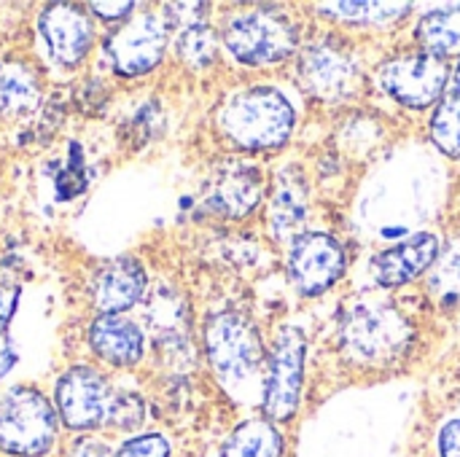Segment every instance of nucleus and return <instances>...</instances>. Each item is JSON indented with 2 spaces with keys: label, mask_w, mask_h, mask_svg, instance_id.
<instances>
[{
  "label": "nucleus",
  "mask_w": 460,
  "mask_h": 457,
  "mask_svg": "<svg viewBox=\"0 0 460 457\" xmlns=\"http://www.w3.org/2000/svg\"><path fill=\"white\" fill-rule=\"evenodd\" d=\"M205 345L216 377L232 396L243 399L245 391L248 399L253 388L264 393L267 350L248 315L232 310L213 315L205 326Z\"/></svg>",
  "instance_id": "f257e3e1"
},
{
  "label": "nucleus",
  "mask_w": 460,
  "mask_h": 457,
  "mask_svg": "<svg viewBox=\"0 0 460 457\" xmlns=\"http://www.w3.org/2000/svg\"><path fill=\"white\" fill-rule=\"evenodd\" d=\"M296 124L291 102L272 86L237 92L218 110L221 135L245 151H272L288 143Z\"/></svg>",
  "instance_id": "f03ea898"
},
{
  "label": "nucleus",
  "mask_w": 460,
  "mask_h": 457,
  "mask_svg": "<svg viewBox=\"0 0 460 457\" xmlns=\"http://www.w3.org/2000/svg\"><path fill=\"white\" fill-rule=\"evenodd\" d=\"M342 345L356 364L388 366L412 345L410 321L385 299H358L342 318Z\"/></svg>",
  "instance_id": "7ed1b4c3"
},
{
  "label": "nucleus",
  "mask_w": 460,
  "mask_h": 457,
  "mask_svg": "<svg viewBox=\"0 0 460 457\" xmlns=\"http://www.w3.org/2000/svg\"><path fill=\"white\" fill-rule=\"evenodd\" d=\"M57 439V412L32 388H13L0 401V450L16 457H40Z\"/></svg>",
  "instance_id": "20e7f679"
},
{
  "label": "nucleus",
  "mask_w": 460,
  "mask_h": 457,
  "mask_svg": "<svg viewBox=\"0 0 460 457\" xmlns=\"http://www.w3.org/2000/svg\"><path fill=\"white\" fill-rule=\"evenodd\" d=\"M299 32L294 22L272 11L234 13L224 27V46L243 65H275L294 54Z\"/></svg>",
  "instance_id": "39448f33"
},
{
  "label": "nucleus",
  "mask_w": 460,
  "mask_h": 457,
  "mask_svg": "<svg viewBox=\"0 0 460 457\" xmlns=\"http://www.w3.org/2000/svg\"><path fill=\"white\" fill-rule=\"evenodd\" d=\"M305 334L294 326H283L267 356V377L261 407L272 423H286L296 415L305 385Z\"/></svg>",
  "instance_id": "423d86ee"
},
{
  "label": "nucleus",
  "mask_w": 460,
  "mask_h": 457,
  "mask_svg": "<svg viewBox=\"0 0 460 457\" xmlns=\"http://www.w3.org/2000/svg\"><path fill=\"white\" fill-rule=\"evenodd\" d=\"M380 89L407 108H429L447 92V67L442 59L420 51L402 54L380 65Z\"/></svg>",
  "instance_id": "0eeeda50"
},
{
  "label": "nucleus",
  "mask_w": 460,
  "mask_h": 457,
  "mask_svg": "<svg viewBox=\"0 0 460 457\" xmlns=\"http://www.w3.org/2000/svg\"><path fill=\"white\" fill-rule=\"evenodd\" d=\"M116 393L105 377L89 366H75L62 374L57 385V412L73 431H92L111 426Z\"/></svg>",
  "instance_id": "6e6552de"
},
{
  "label": "nucleus",
  "mask_w": 460,
  "mask_h": 457,
  "mask_svg": "<svg viewBox=\"0 0 460 457\" xmlns=\"http://www.w3.org/2000/svg\"><path fill=\"white\" fill-rule=\"evenodd\" d=\"M288 275L302 296H321L345 275V250L326 232H302L288 250Z\"/></svg>",
  "instance_id": "1a4fd4ad"
},
{
  "label": "nucleus",
  "mask_w": 460,
  "mask_h": 457,
  "mask_svg": "<svg viewBox=\"0 0 460 457\" xmlns=\"http://www.w3.org/2000/svg\"><path fill=\"white\" fill-rule=\"evenodd\" d=\"M305 89L323 102H342L358 86V65L337 40H315L299 59Z\"/></svg>",
  "instance_id": "9d476101"
},
{
  "label": "nucleus",
  "mask_w": 460,
  "mask_h": 457,
  "mask_svg": "<svg viewBox=\"0 0 460 457\" xmlns=\"http://www.w3.org/2000/svg\"><path fill=\"white\" fill-rule=\"evenodd\" d=\"M170 24L159 13H140L129 19L108 40V54L119 75H143L154 70L167 48Z\"/></svg>",
  "instance_id": "9b49d317"
},
{
  "label": "nucleus",
  "mask_w": 460,
  "mask_h": 457,
  "mask_svg": "<svg viewBox=\"0 0 460 457\" xmlns=\"http://www.w3.org/2000/svg\"><path fill=\"white\" fill-rule=\"evenodd\" d=\"M264 197V175L251 162H224L216 167L208 186V205L229 218H243Z\"/></svg>",
  "instance_id": "f8f14e48"
},
{
  "label": "nucleus",
  "mask_w": 460,
  "mask_h": 457,
  "mask_svg": "<svg viewBox=\"0 0 460 457\" xmlns=\"http://www.w3.org/2000/svg\"><path fill=\"white\" fill-rule=\"evenodd\" d=\"M437 259H439V237L420 232L404 242H396L375 253L369 261V272L377 286L394 288L429 272L437 264Z\"/></svg>",
  "instance_id": "ddd939ff"
},
{
  "label": "nucleus",
  "mask_w": 460,
  "mask_h": 457,
  "mask_svg": "<svg viewBox=\"0 0 460 457\" xmlns=\"http://www.w3.org/2000/svg\"><path fill=\"white\" fill-rule=\"evenodd\" d=\"M40 35L49 43V51L62 65H75L89 54V46L94 40V27L89 16L70 3H54L46 5L38 19Z\"/></svg>",
  "instance_id": "4468645a"
},
{
  "label": "nucleus",
  "mask_w": 460,
  "mask_h": 457,
  "mask_svg": "<svg viewBox=\"0 0 460 457\" xmlns=\"http://www.w3.org/2000/svg\"><path fill=\"white\" fill-rule=\"evenodd\" d=\"M146 294V269L129 259L119 256L108 261L94 280V304L102 315H119L135 307Z\"/></svg>",
  "instance_id": "2eb2a0df"
},
{
  "label": "nucleus",
  "mask_w": 460,
  "mask_h": 457,
  "mask_svg": "<svg viewBox=\"0 0 460 457\" xmlns=\"http://www.w3.org/2000/svg\"><path fill=\"white\" fill-rule=\"evenodd\" d=\"M307 178L305 172L291 164L283 167L275 178V189H272V199H270V224L275 237L286 240V237H299L302 224L307 218Z\"/></svg>",
  "instance_id": "dca6fc26"
},
{
  "label": "nucleus",
  "mask_w": 460,
  "mask_h": 457,
  "mask_svg": "<svg viewBox=\"0 0 460 457\" xmlns=\"http://www.w3.org/2000/svg\"><path fill=\"white\" fill-rule=\"evenodd\" d=\"M92 347L100 358L116 366H132L143 358V331L119 315H100L89 331Z\"/></svg>",
  "instance_id": "f3484780"
},
{
  "label": "nucleus",
  "mask_w": 460,
  "mask_h": 457,
  "mask_svg": "<svg viewBox=\"0 0 460 457\" xmlns=\"http://www.w3.org/2000/svg\"><path fill=\"white\" fill-rule=\"evenodd\" d=\"M415 40L437 59L460 57V5L429 11L415 27Z\"/></svg>",
  "instance_id": "a211bd4d"
},
{
  "label": "nucleus",
  "mask_w": 460,
  "mask_h": 457,
  "mask_svg": "<svg viewBox=\"0 0 460 457\" xmlns=\"http://www.w3.org/2000/svg\"><path fill=\"white\" fill-rule=\"evenodd\" d=\"M283 455V436L272 420H245L240 423L232 436L224 442L221 457H280Z\"/></svg>",
  "instance_id": "6ab92c4d"
},
{
  "label": "nucleus",
  "mask_w": 460,
  "mask_h": 457,
  "mask_svg": "<svg viewBox=\"0 0 460 457\" xmlns=\"http://www.w3.org/2000/svg\"><path fill=\"white\" fill-rule=\"evenodd\" d=\"M40 89L35 81V73L27 65L5 62L0 65V113L16 116L27 113L38 105Z\"/></svg>",
  "instance_id": "aec40b11"
},
{
  "label": "nucleus",
  "mask_w": 460,
  "mask_h": 457,
  "mask_svg": "<svg viewBox=\"0 0 460 457\" xmlns=\"http://www.w3.org/2000/svg\"><path fill=\"white\" fill-rule=\"evenodd\" d=\"M431 140L447 156L460 159V86L450 83L431 116Z\"/></svg>",
  "instance_id": "412c9836"
},
{
  "label": "nucleus",
  "mask_w": 460,
  "mask_h": 457,
  "mask_svg": "<svg viewBox=\"0 0 460 457\" xmlns=\"http://www.w3.org/2000/svg\"><path fill=\"white\" fill-rule=\"evenodd\" d=\"M321 11H332L329 16L353 24H388L402 19L410 11V5L407 3H326L321 5Z\"/></svg>",
  "instance_id": "4be33fe9"
},
{
  "label": "nucleus",
  "mask_w": 460,
  "mask_h": 457,
  "mask_svg": "<svg viewBox=\"0 0 460 457\" xmlns=\"http://www.w3.org/2000/svg\"><path fill=\"white\" fill-rule=\"evenodd\" d=\"M429 288L442 304L460 307V240H456L447 250L439 253L431 280H429Z\"/></svg>",
  "instance_id": "5701e85b"
},
{
  "label": "nucleus",
  "mask_w": 460,
  "mask_h": 457,
  "mask_svg": "<svg viewBox=\"0 0 460 457\" xmlns=\"http://www.w3.org/2000/svg\"><path fill=\"white\" fill-rule=\"evenodd\" d=\"M19 296H22L19 283L0 275V377H5L16 364V345L8 334V326H11V318L16 312Z\"/></svg>",
  "instance_id": "b1692460"
},
{
  "label": "nucleus",
  "mask_w": 460,
  "mask_h": 457,
  "mask_svg": "<svg viewBox=\"0 0 460 457\" xmlns=\"http://www.w3.org/2000/svg\"><path fill=\"white\" fill-rule=\"evenodd\" d=\"M216 32L205 24V22H194L186 24L178 35V54L183 57V62H189L191 67H205L216 59Z\"/></svg>",
  "instance_id": "393cba45"
},
{
  "label": "nucleus",
  "mask_w": 460,
  "mask_h": 457,
  "mask_svg": "<svg viewBox=\"0 0 460 457\" xmlns=\"http://www.w3.org/2000/svg\"><path fill=\"white\" fill-rule=\"evenodd\" d=\"M146 417V407L137 396L132 393H116V401H113V415H111V426L113 428H137Z\"/></svg>",
  "instance_id": "a878e982"
},
{
  "label": "nucleus",
  "mask_w": 460,
  "mask_h": 457,
  "mask_svg": "<svg viewBox=\"0 0 460 457\" xmlns=\"http://www.w3.org/2000/svg\"><path fill=\"white\" fill-rule=\"evenodd\" d=\"M113 457H170V442L159 434H146L124 442Z\"/></svg>",
  "instance_id": "bb28decb"
},
{
  "label": "nucleus",
  "mask_w": 460,
  "mask_h": 457,
  "mask_svg": "<svg viewBox=\"0 0 460 457\" xmlns=\"http://www.w3.org/2000/svg\"><path fill=\"white\" fill-rule=\"evenodd\" d=\"M116 453H111V447L102 442V439H94V436H81L75 439V444L70 447V455L67 457H113Z\"/></svg>",
  "instance_id": "cd10ccee"
},
{
  "label": "nucleus",
  "mask_w": 460,
  "mask_h": 457,
  "mask_svg": "<svg viewBox=\"0 0 460 457\" xmlns=\"http://www.w3.org/2000/svg\"><path fill=\"white\" fill-rule=\"evenodd\" d=\"M442 457H460V420H450L439 434Z\"/></svg>",
  "instance_id": "c85d7f7f"
},
{
  "label": "nucleus",
  "mask_w": 460,
  "mask_h": 457,
  "mask_svg": "<svg viewBox=\"0 0 460 457\" xmlns=\"http://www.w3.org/2000/svg\"><path fill=\"white\" fill-rule=\"evenodd\" d=\"M89 8L97 11L102 19H119V16H127L135 8V3H92Z\"/></svg>",
  "instance_id": "c756f323"
},
{
  "label": "nucleus",
  "mask_w": 460,
  "mask_h": 457,
  "mask_svg": "<svg viewBox=\"0 0 460 457\" xmlns=\"http://www.w3.org/2000/svg\"><path fill=\"white\" fill-rule=\"evenodd\" d=\"M453 83H456V86H460V62H458V67H456V78H453Z\"/></svg>",
  "instance_id": "7c9ffc66"
}]
</instances>
